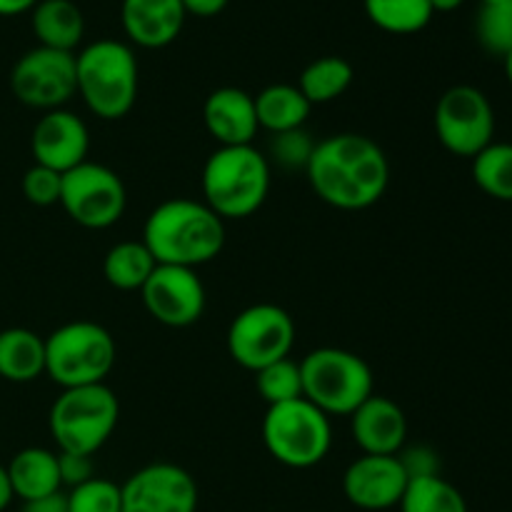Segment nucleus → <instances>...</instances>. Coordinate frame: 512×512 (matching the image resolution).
I'll return each mask as SVG.
<instances>
[{"instance_id": "f257e3e1", "label": "nucleus", "mask_w": 512, "mask_h": 512, "mask_svg": "<svg viewBox=\"0 0 512 512\" xmlns=\"http://www.w3.org/2000/svg\"><path fill=\"white\" fill-rule=\"evenodd\" d=\"M305 175L323 203L338 210H365L388 190L390 163L368 135L338 133L318 140Z\"/></svg>"}, {"instance_id": "f03ea898", "label": "nucleus", "mask_w": 512, "mask_h": 512, "mask_svg": "<svg viewBox=\"0 0 512 512\" xmlns=\"http://www.w3.org/2000/svg\"><path fill=\"white\" fill-rule=\"evenodd\" d=\"M143 243L155 263L198 270L223 250L225 220L203 200L170 198L150 210L143 225Z\"/></svg>"}, {"instance_id": "7ed1b4c3", "label": "nucleus", "mask_w": 512, "mask_h": 512, "mask_svg": "<svg viewBox=\"0 0 512 512\" xmlns=\"http://www.w3.org/2000/svg\"><path fill=\"white\" fill-rule=\"evenodd\" d=\"M270 163L255 145H218L203 165V203L223 220L258 213L270 193Z\"/></svg>"}, {"instance_id": "20e7f679", "label": "nucleus", "mask_w": 512, "mask_h": 512, "mask_svg": "<svg viewBox=\"0 0 512 512\" xmlns=\"http://www.w3.org/2000/svg\"><path fill=\"white\" fill-rule=\"evenodd\" d=\"M75 80L90 113L103 120H120L138 100V58L128 43L95 40L75 55Z\"/></svg>"}, {"instance_id": "39448f33", "label": "nucleus", "mask_w": 512, "mask_h": 512, "mask_svg": "<svg viewBox=\"0 0 512 512\" xmlns=\"http://www.w3.org/2000/svg\"><path fill=\"white\" fill-rule=\"evenodd\" d=\"M115 358V338L93 320H73L45 338V375L63 390L105 383Z\"/></svg>"}, {"instance_id": "423d86ee", "label": "nucleus", "mask_w": 512, "mask_h": 512, "mask_svg": "<svg viewBox=\"0 0 512 512\" xmlns=\"http://www.w3.org/2000/svg\"><path fill=\"white\" fill-rule=\"evenodd\" d=\"M120 420L118 395L105 383L65 388L50 408L48 425L60 453L93 458L115 433Z\"/></svg>"}, {"instance_id": "0eeeda50", "label": "nucleus", "mask_w": 512, "mask_h": 512, "mask_svg": "<svg viewBox=\"0 0 512 512\" xmlns=\"http://www.w3.org/2000/svg\"><path fill=\"white\" fill-rule=\"evenodd\" d=\"M303 398L328 418L353 415L375 393V375L360 355L343 348H318L300 360Z\"/></svg>"}, {"instance_id": "6e6552de", "label": "nucleus", "mask_w": 512, "mask_h": 512, "mask_svg": "<svg viewBox=\"0 0 512 512\" xmlns=\"http://www.w3.org/2000/svg\"><path fill=\"white\" fill-rule=\"evenodd\" d=\"M263 443L280 465L308 470L323 463L333 448V425L310 400L270 405L263 418Z\"/></svg>"}, {"instance_id": "1a4fd4ad", "label": "nucleus", "mask_w": 512, "mask_h": 512, "mask_svg": "<svg viewBox=\"0 0 512 512\" xmlns=\"http://www.w3.org/2000/svg\"><path fill=\"white\" fill-rule=\"evenodd\" d=\"M295 320L273 303L240 310L228 328V353L240 368L258 373L265 365L290 358L295 345Z\"/></svg>"}, {"instance_id": "9d476101", "label": "nucleus", "mask_w": 512, "mask_h": 512, "mask_svg": "<svg viewBox=\"0 0 512 512\" xmlns=\"http://www.w3.org/2000/svg\"><path fill=\"white\" fill-rule=\"evenodd\" d=\"M70 220L88 230H105L118 223L128 205L125 183L108 165L85 160L63 173L60 203Z\"/></svg>"}, {"instance_id": "9b49d317", "label": "nucleus", "mask_w": 512, "mask_h": 512, "mask_svg": "<svg viewBox=\"0 0 512 512\" xmlns=\"http://www.w3.org/2000/svg\"><path fill=\"white\" fill-rule=\"evenodd\" d=\"M435 135L458 158H475L495 138V110L473 85H453L435 105Z\"/></svg>"}, {"instance_id": "f8f14e48", "label": "nucleus", "mask_w": 512, "mask_h": 512, "mask_svg": "<svg viewBox=\"0 0 512 512\" xmlns=\"http://www.w3.org/2000/svg\"><path fill=\"white\" fill-rule=\"evenodd\" d=\"M10 90L18 103L43 113L65 108V103L78 95L75 53L43 45L28 50L10 70Z\"/></svg>"}, {"instance_id": "ddd939ff", "label": "nucleus", "mask_w": 512, "mask_h": 512, "mask_svg": "<svg viewBox=\"0 0 512 512\" xmlns=\"http://www.w3.org/2000/svg\"><path fill=\"white\" fill-rule=\"evenodd\" d=\"M150 318L168 328H190L205 313V285L198 270L180 265H155L140 288Z\"/></svg>"}, {"instance_id": "4468645a", "label": "nucleus", "mask_w": 512, "mask_h": 512, "mask_svg": "<svg viewBox=\"0 0 512 512\" xmlns=\"http://www.w3.org/2000/svg\"><path fill=\"white\" fill-rule=\"evenodd\" d=\"M123 512H195L198 483L175 463H150L135 470L123 485Z\"/></svg>"}, {"instance_id": "2eb2a0df", "label": "nucleus", "mask_w": 512, "mask_h": 512, "mask_svg": "<svg viewBox=\"0 0 512 512\" xmlns=\"http://www.w3.org/2000/svg\"><path fill=\"white\" fill-rule=\"evenodd\" d=\"M410 478L398 455H360L343 475V493L350 505L368 512L398 508Z\"/></svg>"}, {"instance_id": "dca6fc26", "label": "nucleus", "mask_w": 512, "mask_h": 512, "mask_svg": "<svg viewBox=\"0 0 512 512\" xmlns=\"http://www.w3.org/2000/svg\"><path fill=\"white\" fill-rule=\"evenodd\" d=\"M30 150L38 165L55 170V173H68L88 160L90 153V133L88 125L73 110H48L43 118L35 123L30 135Z\"/></svg>"}, {"instance_id": "f3484780", "label": "nucleus", "mask_w": 512, "mask_h": 512, "mask_svg": "<svg viewBox=\"0 0 512 512\" xmlns=\"http://www.w3.org/2000/svg\"><path fill=\"white\" fill-rule=\"evenodd\" d=\"M350 433L363 455H398L408 440V418L395 400L373 393L350 415Z\"/></svg>"}, {"instance_id": "a211bd4d", "label": "nucleus", "mask_w": 512, "mask_h": 512, "mask_svg": "<svg viewBox=\"0 0 512 512\" xmlns=\"http://www.w3.org/2000/svg\"><path fill=\"white\" fill-rule=\"evenodd\" d=\"M203 123L218 145H253L258 135L255 98L240 88H218L205 98Z\"/></svg>"}, {"instance_id": "6ab92c4d", "label": "nucleus", "mask_w": 512, "mask_h": 512, "mask_svg": "<svg viewBox=\"0 0 512 512\" xmlns=\"http://www.w3.org/2000/svg\"><path fill=\"white\" fill-rule=\"evenodd\" d=\"M120 23L130 43L158 50L173 43L185 23L180 0H123Z\"/></svg>"}, {"instance_id": "aec40b11", "label": "nucleus", "mask_w": 512, "mask_h": 512, "mask_svg": "<svg viewBox=\"0 0 512 512\" xmlns=\"http://www.w3.org/2000/svg\"><path fill=\"white\" fill-rule=\"evenodd\" d=\"M8 478L13 485V495L23 503L48 498L63 488L58 453L48 448H25L15 453L8 463Z\"/></svg>"}, {"instance_id": "412c9836", "label": "nucleus", "mask_w": 512, "mask_h": 512, "mask_svg": "<svg viewBox=\"0 0 512 512\" xmlns=\"http://www.w3.org/2000/svg\"><path fill=\"white\" fill-rule=\"evenodd\" d=\"M30 25L43 48L75 53L83 43L85 18L73 0H40L30 10Z\"/></svg>"}, {"instance_id": "4be33fe9", "label": "nucleus", "mask_w": 512, "mask_h": 512, "mask_svg": "<svg viewBox=\"0 0 512 512\" xmlns=\"http://www.w3.org/2000/svg\"><path fill=\"white\" fill-rule=\"evenodd\" d=\"M45 373V338L28 328L0 330V378L33 383Z\"/></svg>"}, {"instance_id": "5701e85b", "label": "nucleus", "mask_w": 512, "mask_h": 512, "mask_svg": "<svg viewBox=\"0 0 512 512\" xmlns=\"http://www.w3.org/2000/svg\"><path fill=\"white\" fill-rule=\"evenodd\" d=\"M313 105L308 103L298 85L275 83L260 90L255 95V113H258L260 128L273 133H285V130L305 128Z\"/></svg>"}, {"instance_id": "b1692460", "label": "nucleus", "mask_w": 512, "mask_h": 512, "mask_svg": "<svg viewBox=\"0 0 512 512\" xmlns=\"http://www.w3.org/2000/svg\"><path fill=\"white\" fill-rule=\"evenodd\" d=\"M155 265L158 263L143 240H123L105 253L103 275L115 290H125V293L138 290L140 293Z\"/></svg>"}, {"instance_id": "393cba45", "label": "nucleus", "mask_w": 512, "mask_h": 512, "mask_svg": "<svg viewBox=\"0 0 512 512\" xmlns=\"http://www.w3.org/2000/svg\"><path fill=\"white\" fill-rule=\"evenodd\" d=\"M353 80L355 70L348 60L340 58V55H325V58L313 60L300 73L298 88L308 98L310 105H325L338 100L343 93H348Z\"/></svg>"}, {"instance_id": "a878e982", "label": "nucleus", "mask_w": 512, "mask_h": 512, "mask_svg": "<svg viewBox=\"0 0 512 512\" xmlns=\"http://www.w3.org/2000/svg\"><path fill=\"white\" fill-rule=\"evenodd\" d=\"M365 15L375 28L393 35H413L433 20L430 0H363Z\"/></svg>"}, {"instance_id": "bb28decb", "label": "nucleus", "mask_w": 512, "mask_h": 512, "mask_svg": "<svg viewBox=\"0 0 512 512\" xmlns=\"http://www.w3.org/2000/svg\"><path fill=\"white\" fill-rule=\"evenodd\" d=\"M398 508L400 512H468V503L443 475H430L410 480Z\"/></svg>"}, {"instance_id": "cd10ccee", "label": "nucleus", "mask_w": 512, "mask_h": 512, "mask_svg": "<svg viewBox=\"0 0 512 512\" xmlns=\"http://www.w3.org/2000/svg\"><path fill=\"white\" fill-rule=\"evenodd\" d=\"M473 180L485 195L512 203V143H490L473 158Z\"/></svg>"}, {"instance_id": "c85d7f7f", "label": "nucleus", "mask_w": 512, "mask_h": 512, "mask_svg": "<svg viewBox=\"0 0 512 512\" xmlns=\"http://www.w3.org/2000/svg\"><path fill=\"white\" fill-rule=\"evenodd\" d=\"M255 388H258L260 398L270 405L290 403V400L303 398V373H300V363L293 358H283L278 363L265 365L263 370L255 373Z\"/></svg>"}, {"instance_id": "c756f323", "label": "nucleus", "mask_w": 512, "mask_h": 512, "mask_svg": "<svg viewBox=\"0 0 512 512\" xmlns=\"http://www.w3.org/2000/svg\"><path fill=\"white\" fill-rule=\"evenodd\" d=\"M475 35L490 55L505 58L512 50V0L480 5V13L475 18Z\"/></svg>"}, {"instance_id": "7c9ffc66", "label": "nucleus", "mask_w": 512, "mask_h": 512, "mask_svg": "<svg viewBox=\"0 0 512 512\" xmlns=\"http://www.w3.org/2000/svg\"><path fill=\"white\" fill-rule=\"evenodd\" d=\"M318 145V140L308 133L305 128L285 130V133H273L268 143V163L273 168V163L283 170H303L308 168L310 158H313V150Z\"/></svg>"}, {"instance_id": "2f4dec72", "label": "nucleus", "mask_w": 512, "mask_h": 512, "mask_svg": "<svg viewBox=\"0 0 512 512\" xmlns=\"http://www.w3.org/2000/svg\"><path fill=\"white\" fill-rule=\"evenodd\" d=\"M65 498L70 512H123L120 485L105 478H90L88 483L70 488Z\"/></svg>"}, {"instance_id": "473e14b6", "label": "nucleus", "mask_w": 512, "mask_h": 512, "mask_svg": "<svg viewBox=\"0 0 512 512\" xmlns=\"http://www.w3.org/2000/svg\"><path fill=\"white\" fill-rule=\"evenodd\" d=\"M60 185H63V175L38 163L25 170L23 175L25 200L38 208H50V205L60 203Z\"/></svg>"}, {"instance_id": "72a5a7b5", "label": "nucleus", "mask_w": 512, "mask_h": 512, "mask_svg": "<svg viewBox=\"0 0 512 512\" xmlns=\"http://www.w3.org/2000/svg\"><path fill=\"white\" fill-rule=\"evenodd\" d=\"M398 458H400V463H403L405 473H408L410 480L440 475V458L433 448H428V445H413V448H403L398 453Z\"/></svg>"}, {"instance_id": "f704fd0d", "label": "nucleus", "mask_w": 512, "mask_h": 512, "mask_svg": "<svg viewBox=\"0 0 512 512\" xmlns=\"http://www.w3.org/2000/svg\"><path fill=\"white\" fill-rule=\"evenodd\" d=\"M58 468H60V480H63V485H70V488H78V485L88 483L90 478H95V463L90 455L60 453L58 450Z\"/></svg>"}, {"instance_id": "c9c22d12", "label": "nucleus", "mask_w": 512, "mask_h": 512, "mask_svg": "<svg viewBox=\"0 0 512 512\" xmlns=\"http://www.w3.org/2000/svg\"><path fill=\"white\" fill-rule=\"evenodd\" d=\"M183 3L185 15H195V18H215L228 8L230 0H180Z\"/></svg>"}, {"instance_id": "e433bc0d", "label": "nucleus", "mask_w": 512, "mask_h": 512, "mask_svg": "<svg viewBox=\"0 0 512 512\" xmlns=\"http://www.w3.org/2000/svg\"><path fill=\"white\" fill-rule=\"evenodd\" d=\"M20 512H70V510H68V498H65L63 493H55V495H48V498L23 503V510Z\"/></svg>"}, {"instance_id": "4c0bfd02", "label": "nucleus", "mask_w": 512, "mask_h": 512, "mask_svg": "<svg viewBox=\"0 0 512 512\" xmlns=\"http://www.w3.org/2000/svg\"><path fill=\"white\" fill-rule=\"evenodd\" d=\"M40 0H0V18H13V15L30 13Z\"/></svg>"}, {"instance_id": "58836bf2", "label": "nucleus", "mask_w": 512, "mask_h": 512, "mask_svg": "<svg viewBox=\"0 0 512 512\" xmlns=\"http://www.w3.org/2000/svg\"><path fill=\"white\" fill-rule=\"evenodd\" d=\"M13 498L15 495H13V485H10V478H8V468L0 465V512L13 503Z\"/></svg>"}, {"instance_id": "ea45409f", "label": "nucleus", "mask_w": 512, "mask_h": 512, "mask_svg": "<svg viewBox=\"0 0 512 512\" xmlns=\"http://www.w3.org/2000/svg\"><path fill=\"white\" fill-rule=\"evenodd\" d=\"M463 3L465 0H430V8H433V13H453Z\"/></svg>"}, {"instance_id": "a19ab883", "label": "nucleus", "mask_w": 512, "mask_h": 512, "mask_svg": "<svg viewBox=\"0 0 512 512\" xmlns=\"http://www.w3.org/2000/svg\"><path fill=\"white\" fill-rule=\"evenodd\" d=\"M503 60H505V75H508V83L512 85V50L508 55H505Z\"/></svg>"}, {"instance_id": "79ce46f5", "label": "nucleus", "mask_w": 512, "mask_h": 512, "mask_svg": "<svg viewBox=\"0 0 512 512\" xmlns=\"http://www.w3.org/2000/svg\"><path fill=\"white\" fill-rule=\"evenodd\" d=\"M493 3H503V0H480V5H493Z\"/></svg>"}]
</instances>
